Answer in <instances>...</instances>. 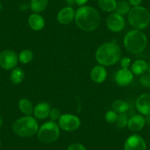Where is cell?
Masks as SVG:
<instances>
[{"instance_id":"10","label":"cell","mask_w":150,"mask_h":150,"mask_svg":"<svg viewBox=\"0 0 150 150\" xmlns=\"http://www.w3.org/2000/svg\"><path fill=\"white\" fill-rule=\"evenodd\" d=\"M146 144L141 135L134 134L127 139L125 144V150H146Z\"/></svg>"},{"instance_id":"8","label":"cell","mask_w":150,"mask_h":150,"mask_svg":"<svg viewBox=\"0 0 150 150\" xmlns=\"http://www.w3.org/2000/svg\"><path fill=\"white\" fill-rule=\"evenodd\" d=\"M81 125L80 119L73 114L61 115L58 120V125L62 129L68 132L74 131L78 129Z\"/></svg>"},{"instance_id":"4","label":"cell","mask_w":150,"mask_h":150,"mask_svg":"<svg viewBox=\"0 0 150 150\" xmlns=\"http://www.w3.org/2000/svg\"><path fill=\"white\" fill-rule=\"evenodd\" d=\"M12 129L16 135L22 138H30L37 133L39 128L34 117L26 116L15 121L13 124Z\"/></svg>"},{"instance_id":"19","label":"cell","mask_w":150,"mask_h":150,"mask_svg":"<svg viewBox=\"0 0 150 150\" xmlns=\"http://www.w3.org/2000/svg\"><path fill=\"white\" fill-rule=\"evenodd\" d=\"M49 5V0H31L30 7L35 13L44 12Z\"/></svg>"},{"instance_id":"23","label":"cell","mask_w":150,"mask_h":150,"mask_svg":"<svg viewBox=\"0 0 150 150\" xmlns=\"http://www.w3.org/2000/svg\"><path fill=\"white\" fill-rule=\"evenodd\" d=\"M11 80L13 84L18 85L20 84L24 80V72L21 68L16 67L12 69L11 74Z\"/></svg>"},{"instance_id":"35","label":"cell","mask_w":150,"mask_h":150,"mask_svg":"<svg viewBox=\"0 0 150 150\" xmlns=\"http://www.w3.org/2000/svg\"><path fill=\"white\" fill-rule=\"evenodd\" d=\"M66 2L69 5H73L74 3H75V0H66Z\"/></svg>"},{"instance_id":"28","label":"cell","mask_w":150,"mask_h":150,"mask_svg":"<svg viewBox=\"0 0 150 150\" xmlns=\"http://www.w3.org/2000/svg\"><path fill=\"white\" fill-rule=\"evenodd\" d=\"M139 82L142 86L145 88H150V75L149 74H144L140 77Z\"/></svg>"},{"instance_id":"1","label":"cell","mask_w":150,"mask_h":150,"mask_svg":"<svg viewBox=\"0 0 150 150\" xmlns=\"http://www.w3.org/2000/svg\"><path fill=\"white\" fill-rule=\"evenodd\" d=\"M74 19L80 30L91 32L99 27L100 16L97 10L92 7L81 6L75 12Z\"/></svg>"},{"instance_id":"21","label":"cell","mask_w":150,"mask_h":150,"mask_svg":"<svg viewBox=\"0 0 150 150\" xmlns=\"http://www.w3.org/2000/svg\"><path fill=\"white\" fill-rule=\"evenodd\" d=\"M111 108H112V110L116 112L117 114L118 113L122 114V113H125L128 110L129 105L125 101L117 99V100H115L112 102V105H111Z\"/></svg>"},{"instance_id":"7","label":"cell","mask_w":150,"mask_h":150,"mask_svg":"<svg viewBox=\"0 0 150 150\" xmlns=\"http://www.w3.org/2000/svg\"><path fill=\"white\" fill-rule=\"evenodd\" d=\"M18 56L11 50H5L0 52V67L5 70H11L16 67Z\"/></svg>"},{"instance_id":"38","label":"cell","mask_w":150,"mask_h":150,"mask_svg":"<svg viewBox=\"0 0 150 150\" xmlns=\"http://www.w3.org/2000/svg\"><path fill=\"white\" fill-rule=\"evenodd\" d=\"M2 3L0 2V11H2Z\"/></svg>"},{"instance_id":"40","label":"cell","mask_w":150,"mask_h":150,"mask_svg":"<svg viewBox=\"0 0 150 150\" xmlns=\"http://www.w3.org/2000/svg\"><path fill=\"white\" fill-rule=\"evenodd\" d=\"M149 150H150V149H149Z\"/></svg>"},{"instance_id":"15","label":"cell","mask_w":150,"mask_h":150,"mask_svg":"<svg viewBox=\"0 0 150 150\" xmlns=\"http://www.w3.org/2000/svg\"><path fill=\"white\" fill-rule=\"evenodd\" d=\"M90 75L91 78L94 83H102L106 80L108 73H107L106 69H105L103 66L98 65V66H94L92 69Z\"/></svg>"},{"instance_id":"25","label":"cell","mask_w":150,"mask_h":150,"mask_svg":"<svg viewBox=\"0 0 150 150\" xmlns=\"http://www.w3.org/2000/svg\"><path fill=\"white\" fill-rule=\"evenodd\" d=\"M33 58V53L30 50H24L20 52L18 55V60L24 64L30 63Z\"/></svg>"},{"instance_id":"18","label":"cell","mask_w":150,"mask_h":150,"mask_svg":"<svg viewBox=\"0 0 150 150\" xmlns=\"http://www.w3.org/2000/svg\"><path fill=\"white\" fill-rule=\"evenodd\" d=\"M149 63L144 60H136L131 66V71L133 74L142 75L148 71Z\"/></svg>"},{"instance_id":"30","label":"cell","mask_w":150,"mask_h":150,"mask_svg":"<svg viewBox=\"0 0 150 150\" xmlns=\"http://www.w3.org/2000/svg\"><path fill=\"white\" fill-rule=\"evenodd\" d=\"M67 150H86V148L81 144L79 143H74L72 144L68 147Z\"/></svg>"},{"instance_id":"24","label":"cell","mask_w":150,"mask_h":150,"mask_svg":"<svg viewBox=\"0 0 150 150\" xmlns=\"http://www.w3.org/2000/svg\"><path fill=\"white\" fill-rule=\"evenodd\" d=\"M130 6L131 5H129V2L125 1V0H120L116 4V8L115 11H116V13L123 16H125L129 13V11L131 9Z\"/></svg>"},{"instance_id":"34","label":"cell","mask_w":150,"mask_h":150,"mask_svg":"<svg viewBox=\"0 0 150 150\" xmlns=\"http://www.w3.org/2000/svg\"><path fill=\"white\" fill-rule=\"evenodd\" d=\"M144 118H145L146 124V125H150V115H149V116H146V117Z\"/></svg>"},{"instance_id":"33","label":"cell","mask_w":150,"mask_h":150,"mask_svg":"<svg viewBox=\"0 0 150 150\" xmlns=\"http://www.w3.org/2000/svg\"><path fill=\"white\" fill-rule=\"evenodd\" d=\"M88 2V0H75V3L80 7L84 6V5H86Z\"/></svg>"},{"instance_id":"12","label":"cell","mask_w":150,"mask_h":150,"mask_svg":"<svg viewBox=\"0 0 150 150\" xmlns=\"http://www.w3.org/2000/svg\"><path fill=\"white\" fill-rule=\"evenodd\" d=\"M133 80V74L128 69H119L116 74L115 80L119 86L122 87L127 86Z\"/></svg>"},{"instance_id":"39","label":"cell","mask_w":150,"mask_h":150,"mask_svg":"<svg viewBox=\"0 0 150 150\" xmlns=\"http://www.w3.org/2000/svg\"><path fill=\"white\" fill-rule=\"evenodd\" d=\"M1 144H2V142H1V139H0V147H1Z\"/></svg>"},{"instance_id":"27","label":"cell","mask_w":150,"mask_h":150,"mask_svg":"<svg viewBox=\"0 0 150 150\" xmlns=\"http://www.w3.org/2000/svg\"><path fill=\"white\" fill-rule=\"evenodd\" d=\"M105 120L110 124H115L116 119H117L118 114L113 110H109L105 114Z\"/></svg>"},{"instance_id":"32","label":"cell","mask_w":150,"mask_h":150,"mask_svg":"<svg viewBox=\"0 0 150 150\" xmlns=\"http://www.w3.org/2000/svg\"><path fill=\"white\" fill-rule=\"evenodd\" d=\"M143 0H129V3L131 6L136 7L140 6L141 4L142 3Z\"/></svg>"},{"instance_id":"36","label":"cell","mask_w":150,"mask_h":150,"mask_svg":"<svg viewBox=\"0 0 150 150\" xmlns=\"http://www.w3.org/2000/svg\"><path fill=\"white\" fill-rule=\"evenodd\" d=\"M149 74L150 75V63H149V66H148V71H147Z\"/></svg>"},{"instance_id":"26","label":"cell","mask_w":150,"mask_h":150,"mask_svg":"<svg viewBox=\"0 0 150 150\" xmlns=\"http://www.w3.org/2000/svg\"><path fill=\"white\" fill-rule=\"evenodd\" d=\"M128 119H128L127 116V115L125 114V113L118 115L117 119H116V122H115L116 127L119 128V129H122V128H125V127L127 126Z\"/></svg>"},{"instance_id":"3","label":"cell","mask_w":150,"mask_h":150,"mask_svg":"<svg viewBox=\"0 0 150 150\" xmlns=\"http://www.w3.org/2000/svg\"><path fill=\"white\" fill-rule=\"evenodd\" d=\"M124 45L127 51L131 54H139L146 48L147 37L141 30L134 29L125 35Z\"/></svg>"},{"instance_id":"17","label":"cell","mask_w":150,"mask_h":150,"mask_svg":"<svg viewBox=\"0 0 150 150\" xmlns=\"http://www.w3.org/2000/svg\"><path fill=\"white\" fill-rule=\"evenodd\" d=\"M28 24L30 28L35 31H40L45 26L44 18L38 13H33L28 18Z\"/></svg>"},{"instance_id":"31","label":"cell","mask_w":150,"mask_h":150,"mask_svg":"<svg viewBox=\"0 0 150 150\" xmlns=\"http://www.w3.org/2000/svg\"><path fill=\"white\" fill-rule=\"evenodd\" d=\"M130 59L127 57H125L121 60V66L122 67V69H128L129 65H130Z\"/></svg>"},{"instance_id":"37","label":"cell","mask_w":150,"mask_h":150,"mask_svg":"<svg viewBox=\"0 0 150 150\" xmlns=\"http://www.w3.org/2000/svg\"><path fill=\"white\" fill-rule=\"evenodd\" d=\"M2 117L0 116V127H2Z\"/></svg>"},{"instance_id":"11","label":"cell","mask_w":150,"mask_h":150,"mask_svg":"<svg viewBox=\"0 0 150 150\" xmlns=\"http://www.w3.org/2000/svg\"><path fill=\"white\" fill-rule=\"evenodd\" d=\"M136 109L142 116L150 115V94L144 93L140 95L135 102Z\"/></svg>"},{"instance_id":"6","label":"cell","mask_w":150,"mask_h":150,"mask_svg":"<svg viewBox=\"0 0 150 150\" xmlns=\"http://www.w3.org/2000/svg\"><path fill=\"white\" fill-rule=\"evenodd\" d=\"M38 138L45 144L53 143L60 136V127L56 122H47L44 123L38 131Z\"/></svg>"},{"instance_id":"13","label":"cell","mask_w":150,"mask_h":150,"mask_svg":"<svg viewBox=\"0 0 150 150\" xmlns=\"http://www.w3.org/2000/svg\"><path fill=\"white\" fill-rule=\"evenodd\" d=\"M75 11L71 6L66 7L60 10L57 16V19L60 24L66 25L69 24L74 19Z\"/></svg>"},{"instance_id":"14","label":"cell","mask_w":150,"mask_h":150,"mask_svg":"<svg viewBox=\"0 0 150 150\" xmlns=\"http://www.w3.org/2000/svg\"><path fill=\"white\" fill-rule=\"evenodd\" d=\"M145 125V118L141 114L133 115L128 119V128L133 132H138L141 130L144 127Z\"/></svg>"},{"instance_id":"9","label":"cell","mask_w":150,"mask_h":150,"mask_svg":"<svg viewBox=\"0 0 150 150\" xmlns=\"http://www.w3.org/2000/svg\"><path fill=\"white\" fill-rule=\"evenodd\" d=\"M106 24L108 28L110 31L114 32V33H119L125 28V21L122 16L119 15L116 13H113L108 17Z\"/></svg>"},{"instance_id":"2","label":"cell","mask_w":150,"mask_h":150,"mask_svg":"<svg viewBox=\"0 0 150 150\" xmlns=\"http://www.w3.org/2000/svg\"><path fill=\"white\" fill-rule=\"evenodd\" d=\"M122 56L120 47L115 42L102 44L96 50L95 57L98 63L103 66H110L119 62Z\"/></svg>"},{"instance_id":"29","label":"cell","mask_w":150,"mask_h":150,"mask_svg":"<svg viewBox=\"0 0 150 150\" xmlns=\"http://www.w3.org/2000/svg\"><path fill=\"white\" fill-rule=\"evenodd\" d=\"M60 116H61V115H60V110H59L57 108H52V109H51V110H50V116H50V119H51V120L52 121V122H55L56 121L59 120Z\"/></svg>"},{"instance_id":"5","label":"cell","mask_w":150,"mask_h":150,"mask_svg":"<svg viewBox=\"0 0 150 150\" xmlns=\"http://www.w3.org/2000/svg\"><path fill=\"white\" fill-rule=\"evenodd\" d=\"M129 24L135 30L146 29L150 23V13L143 6L132 7L127 14Z\"/></svg>"},{"instance_id":"20","label":"cell","mask_w":150,"mask_h":150,"mask_svg":"<svg viewBox=\"0 0 150 150\" xmlns=\"http://www.w3.org/2000/svg\"><path fill=\"white\" fill-rule=\"evenodd\" d=\"M18 107L21 112H23L25 116H31L34 111L33 103L29 99H21L18 102Z\"/></svg>"},{"instance_id":"16","label":"cell","mask_w":150,"mask_h":150,"mask_svg":"<svg viewBox=\"0 0 150 150\" xmlns=\"http://www.w3.org/2000/svg\"><path fill=\"white\" fill-rule=\"evenodd\" d=\"M51 110L50 105L47 102H40L34 108V116L36 119L42 120L50 116V112Z\"/></svg>"},{"instance_id":"22","label":"cell","mask_w":150,"mask_h":150,"mask_svg":"<svg viewBox=\"0 0 150 150\" xmlns=\"http://www.w3.org/2000/svg\"><path fill=\"white\" fill-rule=\"evenodd\" d=\"M116 0H98V5L102 11L110 13L115 11L116 8Z\"/></svg>"}]
</instances>
